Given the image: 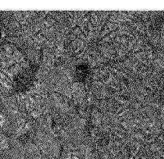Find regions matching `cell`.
Returning <instances> with one entry per match:
<instances>
[{"label": "cell", "mask_w": 164, "mask_h": 159, "mask_svg": "<svg viewBox=\"0 0 164 159\" xmlns=\"http://www.w3.org/2000/svg\"><path fill=\"white\" fill-rule=\"evenodd\" d=\"M2 37L5 36V33H4V32H2Z\"/></svg>", "instance_id": "7a4b0ae2"}, {"label": "cell", "mask_w": 164, "mask_h": 159, "mask_svg": "<svg viewBox=\"0 0 164 159\" xmlns=\"http://www.w3.org/2000/svg\"><path fill=\"white\" fill-rule=\"evenodd\" d=\"M5 121V120H4V117L2 115L0 114V125L2 126Z\"/></svg>", "instance_id": "6da1fadb"}]
</instances>
